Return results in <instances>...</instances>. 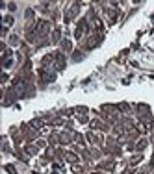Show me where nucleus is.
I'll return each instance as SVG.
<instances>
[{"label":"nucleus","mask_w":154,"mask_h":174,"mask_svg":"<svg viewBox=\"0 0 154 174\" xmlns=\"http://www.w3.org/2000/svg\"><path fill=\"white\" fill-rule=\"evenodd\" d=\"M139 174H143V172H139Z\"/></svg>","instance_id":"obj_2"},{"label":"nucleus","mask_w":154,"mask_h":174,"mask_svg":"<svg viewBox=\"0 0 154 174\" xmlns=\"http://www.w3.org/2000/svg\"><path fill=\"white\" fill-rule=\"evenodd\" d=\"M48 30H50V22H45V20H43V22H39V30H37V32H39L41 35H43V33H48Z\"/></svg>","instance_id":"obj_1"}]
</instances>
